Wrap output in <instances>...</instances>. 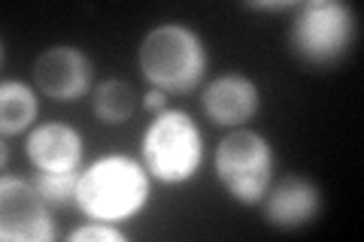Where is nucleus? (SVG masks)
Listing matches in <instances>:
<instances>
[{
	"label": "nucleus",
	"instance_id": "nucleus-3",
	"mask_svg": "<svg viewBox=\"0 0 364 242\" xmlns=\"http://www.w3.org/2000/svg\"><path fill=\"white\" fill-rule=\"evenodd\" d=\"M140 160L158 185H186L203 167V131L186 109H161L143 128Z\"/></svg>",
	"mask_w": 364,
	"mask_h": 242
},
{
	"label": "nucleus",
	"instance_id": "nucleus-12",
	"mask_svg": "<svg viewBox=\"0 0 364 242\" xmlns=\"http://www.w3.org/2000/svg\"><path fill=\"white\" fill-rule=\"evenodd\" d=\"M136 106H140V94L124 79H100L91 88V115L107 128H119V124L131 121Z\"/></svg>",
	"mask_w": 364,
	"mask_h": 242
},
{
	"label": "nucleus",
	"instance_id": "nucleus-16",
	"mask_svg": "<svg viewBox=\"0 0 364 242\" xmlns=\"http://www.w3.org/2000/svg\"><path fill=\"white\" fill-rule=\"evenodd\" d=\"M140 106H143V109H149L152 115H155V112H161V109H167V94H164V91H158V88H149V91L143 94Z\"/></svg>",
	"mask_w": 364,
	"mask_h": 242
},
{
	"label": "nucleus",
	"instance_id": "nucleus-14",
	"mask_svg": "<svg viewBox=\"0 0 364 242\" xmlns=\"http://www.w3.org/2000/svg\"><path fill=\"white\" fill-rule=\"evenodd\" d=\"M70 242H124L128 236L119 230V224H107V221H88L79 224L67 233Z\"/></svg>",
	"mask_w": 364,
	"mask_h": 242
},
{
	"label": "nucleus",
	"instance_id": "nucleus-11",
	"mask_svg": "<svg viewBox=\"0 0 364 242\" xmlns=\"http://www.w3.org/2000/svg\"><path fill=\"white\" fill-rule=\"evenodd\" d=\"M40 115V97L28 82L21 79H4L0 82V133L9 136L31 133L37 128Z\"/></svg>",
	"mask_w": 364,
	"mask_h": 242
},
{
	"label": "nucleus",
	"instance_id": "nucleus-1",
	"mask_svg": "<svg viewBox=\"0 0 364 242\" xmlns=\"http://www.w3.org/2000/svg\"><path fill=\"white\" fill-rule=\"evenodd\" d=\"M152 200V176L146 172L140 158L112 152L100 155L79 172V188L73 206L88 221L124 224Z\"/></svg>",
	"mask_w": 364,
	"mask_h": 242
},
{
	"label": "nucleus",
	"instance_id": "nucleus-5",
	"mask_svg": "<svg viewBox=\"0 0 364 242\" xmlns=\"http://www.w3.org/2000/svg\"><path fill=\"white\" fill-rule=\"evenodd\" d=\"M213 172L234 203L258 206L277 176V152L264 133L252 128H234L215 145Z\"/></svg>",
	"mask_w": 364,
	"mask_h": 242
},
{
	"label": "nucleus",
	"instance_id": "nucleus-6",
	"mask_svg": "<svg viewBox=\"0 0 364 242\" xmlns=\"http://www.w3.org/2000/svg\"><path fill=\"white\" fill-rule=\"evenodd\" d=\"M49 200L31 179L4 172L0 179V239L4 242H52L55 218Z\"/></svg>",
	"mask_w": 364,
	"mask_h": 242
},
{
	"label": "nucleus",
	"instance_id": "nucleus-4",
	"mask_svg": "<svg viewBox=\"0 0 364 242\" xmlns=\"http://www.w3.org/2000/svg\"><path fill=\"white\" fill-rule=\"evenodd\" d=\"M358 37L355 9L343 0H306L294 6L289 45L298 61L310 67H337Z\"/></svg>",
	"mask_w": 364,
	"mask_h": 242
},
{
	"label": "nucleus",
	"instance_id": "nucleus-10",
	"mask_svg": "<svg viewBox=\"0 0 364 242\" xmlns=\"http://www.w3.org/2000/svg\"><path fill=\"white\" fill-rule=\"evenodd\" d=\"M25 155L40 172H79L85 160V140L67 121H43L28 133Z\"/></svg>",
	"mask_w": 364,
	"mask_h": 242
},
{
	"label": "nucleus",
	"instance_id": "nucleus-2",
	"mask_svg": "<svg viewBox=\"0 0 364 242\" xmlns=\"http://www.w3.org/2000/svg\"><path fill=\"white\" fill-rule=\"evenodd\" d=\"M136 67L152 88L164 94H188L207 76L210 49L186 21H158L136 45Z\"/></svg>",
	"mask_w": 364,
	"mask_h": 242
},
{
	"label": "nucleus",
	"instance_id": "nucleus-13",
	"mask_svg": "<svg viewBox=\"0 0 364 242\" xmlns=\"http://www.w3.org/2000/svg\"><path fill=\"white\" fill-rule=\"evenodd\" d=\"M79 172H82V170H79ZM79 172H40V170H33L31 182L37 185V191L52 206H70L76 200Z\"/></svg>",
	"mask_w": 364,
	"mask_h": 242
},
{
	"label": "nucleus",
	"instance_id": "nucleus-8",
	"mask_svg": "<svg viewBox=\"0 0 364 242\" xmlns=\"http://www.w3.org/2000/svg\"><path fill=\"white\" fill-rule=\"evenodd\" d=\"M200 106L213 124L234 131V128H243L246 121H252L258 115L261 88L252 76H246L240 70H228L207 82Z\"/></svg>",
	"mask_w": 364,
	"mask_h": 242
},
{
	"label": "nucleus",
	"instance_id": "nucleus-7",
	"mask_svg": "<svg viewBox=\"0 0 364 242\" xmlns=\"http://www.w3.org/2000/svg\"><path fill=\"white\" fill-rule=\"evenodd\" d=\"M33 85L43 97L55 103L82 100L95 85V61L76 43H55L33 57L31 67Z\"/></svg>",
	"mask_w": 364,
	"mask_h": 242
},
{
	"label": "nucleus",
	"instance_id": "nucleus-9",
	"mask_svg": "<svg viewBox=\"0 0 364 242\" xmlns=\"http://www.w3.org/2000/svg\"><path fill=\"white\" fill-rule=\"evenodd\" d=\"M258 206L270 227L301 230L318 218V212H322V206H325V197L313 179L289 172V176H282L279 182H273Z\"/></svg>",
	"mask_w": 364,
	"mask_h": 242
},
{
	"label": "nucleus",
	"instance_id": "nucleus-15",
	"mask_svg": "<svg viewBox=\"0 0 364 242\" xmlns=\"http://www.w3.org/2000/svg\"><path fill=\"white\" fill-rule=\"evenodd\" d=\"M249 9H255V13H282V9H294L298 4L294 0H252V4H246Z\"/></svg>",
	"mask_w": 364,
	"mask_h": 242
}]
</instances>
